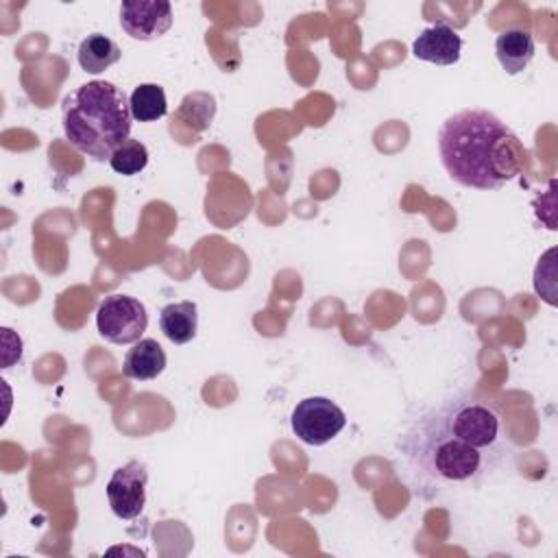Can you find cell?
<instances>
[{"label": "cell", "mask_w": 558, "mask_h": 558, "mask_svg": "<svg viewBox=\"0 0 558 558\" xmlns=\"http://www.w3.org/2000/svg\"><path fill=\"white\" fill-rule=\"evenodd\" d=\"M148 148L144 142L129 137L124 144H120L113 155L109 157V166L113 172L122 177L140 174L148 166Z\"/></svg>", "instance_id": "14"}, {"label": "cell", "mask_w": 558, "mask_h": 558, "mask_svg": "<svg viewBox=\"0 0 558 558\" xmlns=\"http://www.w3.org/2000/svg\"><path fill=\"white\" fill-rule=\"evenodd\" d=\"M534 35L525 28H508L495 39V54L506 74H521L534 59Z\"/></svg>", "instance_id": "9"}, {"label": "cell", "mask_w": 558, "mask_h": 558, "mask_svg": "<svg viewBox=\"0 0 558 558\" xmlns=\"http://www.w3.org/2000/svg\"><path fill=\"white\" fill-rule=\"evenodd\" d=\"M122 57L120 46L109 39L102 33H92L87 35L81 44H78V65L87 72V74H100L105 70H109L113 63H118Z\"/></svg>", "instance_id": "12"}, {"label": "cell", "mask_w": 558, "mask_h": 558, "mask_svg": "<svg viewBox=\"0 0 558 558\" xmlns=\"http://www.w3.org/2000/svg\"><path fill=\"white\" fill-rule=\"evenodd\" d=\"M159 329L174 344H187L198 331V307L194 301L168 303L159 312Z\"/></svg>", "instance_id": "11"}, {"label": "cell", "mask_w": 558, "mask_h": 558, "mask_svg": "<svg viewBox=\"0 0 558 558\" xmlns=\"http://www.w3.org/2000/svg\"><path fill=\"white\" fill-rule=\"evenodd\" d=\"M172 4L150 0H126L120 4V26L137 41H153L172 26Z\"/></svg>", "instance_id": "7"}, {"label": "cell", "mask_w": 558, "mask_h": 558, "mask_svg": "<svg viewBox=\"0 0 558 558\" xmlns=\"http://www.w3.org/2000/svg\"><path fill=\"white\" fill-rule=\"evenodd\" d=\"M146 484L148 469L144 462L129 460L118 466L105 486L111 512L124 521L137 519L146 506Z\"/></svg>", "instance_id": "6"}, {"label": "cell", "mask_w": 558, "mask_h": 558, "mask_svg": "<svg viewBox=\"0 0 558 558\" xmlns=\"http://www.w3.org/2000/svg\"><path fill=\"white\" fill-rule=\"evenodd\" d=\"M344 425H347L344 410L327 397H305L294 405L290 414L292 434L301 442L312 447L327 445L344 429Z\"/></svg>", "instance_id": "4"}, {"label": "cell", "mask_w": 558, "mask_h": 558, "mask_svg": "<svg viewBox=\"0 0 558 558\" xmlns=\"http://www.w3.org/2000/svg\"><path fill=\"white\" fill-rule=\"evenodd\" d=\"M166 368V351L155 338H142L137 340L124 355L122 373L129 379L148 381L163 373Z\"/></svg>", "instance_id": "10"}, {"label": "cell", "mask_w": 558, "mask_h": 558, "mask_svg": "<svg viewBox=\"0 0 558 558\" xmlns=\"http://www.w3.org/2000/svg\"><path fill=\"white\" fill-rule=\"evenodd\" d=\"M131 122L124 89L109 81L83 83L61 102L68 142L96 161H109L113 150L131 137Z\"/></svg>", "instance_id": "3"}, {"label": "cell", "mask_w": 558, "mask_h": 558, "mask_svg": "<svg viewBox=\"0 0 558 558\" xmlns=\"http://www.w3.org/2000/svg\"><path fill=\"white\" fill-rule=\"evenodd\" d=\"M129 109L137 122H155L168 113L166 92L157 83H142L129 96Z\"/></svg>", "instance_id": "13"}, {"label": "cell", "mask_w": 558, "mask_h": 558, "mask_svg": "<svg viewBox=\"0 0 558 558\" xmlns=\"http://www.w3.org/2000/svg\"><path fill=\"white\" fill-rule=\"evenodd\" d=\"M146 327V307L135 296L109 294L96 310V329L111 344H135Z\"/></svg>", "instance_id": "5"}, {"label": "cell", "mask_w": 558, "mask_h": 558, "mask_svg": "<svg viewBox=\"0 0 558 558\" xmlns=\"http://www.w3.org/2000/svg\"><path fill=\"white\" fill-rule=\"evenodd\" d=\"M412 54L434 65H453L462 54V37L442 22L427 26L412 41Z\"/></svg>", "instance_id": "8"}, {"label": "cell", "mask_w": 558, "mask_h": 558, "mask_svg": "<svg viewBox=\"0 0 558 558\" xmlns=\"http://www.w3.org/2000/svg\"><path fill=\"white\" fill-rule=\"evenodd\" d=\"M399 451L425 482L475 486L501 466L510 440L490 401L460 392L421 414L399 438Z\"/></svg>", "instance_id": "1"}, {"label": "cell", "mask_w": 558, "mask_h": 558, "mask_svg": "<svg viewBox=\"0 0 558 558\" xmlns=\"http://www.w3.org/2000/svg\"><path fill=\"white\" fill-rule=\"evenodd\" d=\"M438 155L453 183L490 192L521 174L525 146L493 111L462 109L440 124Z\"/></svg>", "instance_id": "2"}]
</instances>
